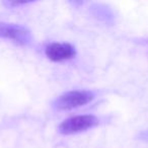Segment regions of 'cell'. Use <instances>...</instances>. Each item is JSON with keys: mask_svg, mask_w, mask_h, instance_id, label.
I'll list each match as a JSON object with an SVG mask.
<instances>
[{"mask_svg": "<svg viewBox=\"0 0 148 148\" xmlns=\"http://www.w3.org/2000/svg\"><path fill=\"white\" fill-rule=\"evenodd\" d=\"M99 125V119L92 115L76 116L63 121L59 126V132L64 135L79 133Z\"/></svg>", "mask_w": 148, "mask_h": 148, "instance_id": "7a4b0ae2", "label": "cell"}, {"mask_svg": "<svg viewBox=\"0 0 148 148\" xmlns=\"http://www.w3.org/2000/svg\"><path fill=\"white\" fill-rule=\"evenodd\" d=\"M0 38L11 40L18 45H29L32 42L31 32L25 27L13 23H0Z\"/></svg>", "mask_w": 148, "mask_h": 148, "instance_id": "3957f363", "label": "cell"}, {"mask_svg": "<svg viewBox=\"0 0 148 148\" xmlns=\"http://www.w3.org/2000/svg\"><path fill=\"white\" fill-rule=\"evenodd\" d=\"M93 99L95 95L88 90H71L60 95L54 106L60 111H69L87 105Z\"/></svg>", "mask_w": 148, "mask_h": 148, "instance_id": "6da1fadb", "label": "cell"}, {"mask_svg": "<svg viewBox=\"0 0 148 148\" xmlns=\"http://www.w3.org/2000/svg\"><path fill=\"white\" fill-rule=\"evenodd\" d=\"M139 138L141 140H144V141H148V130H145V131L141 132L139 134Z\"/></svg>", "mask_w": 148, "mask_h": 148, "instance_id": "8992f818", "label": "cell"}, {"mask_svg": "<svg viewBox=\"0 0 148 148\" xmlns=\"http://www.w3.org/2000/svg\"><path fill=\"white\" fill-rule=\"evenodd\" d=\"M46 56L51 61L62 62L70 60L76 55L75 48L68 43H53L45 50Z\"/></svg>", "mask_w": 148, "mask_h": 148, "instance_id": "277c9868", "label": "cell"}, {"mask_svg": "<svg viewBox=\"0 0 148 148\" xmlns=\"http://www.w3.org/2000/svg\"><path fill=\"white\" fill-rule=\"evenodd\" d=\"M29 2H27V1H23V2H12V1H9V2H5V4H7L8 6H19V5H25L27 4Z\"/></svg>", "mask_w": 148, "mask_h": 148, "instance_id": "5b68a950", "label": "cell"}]
</instances>
